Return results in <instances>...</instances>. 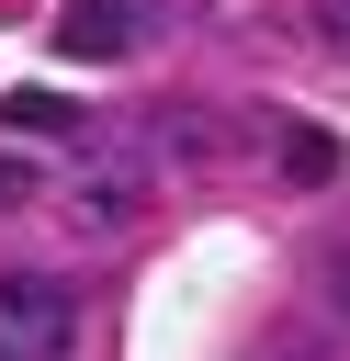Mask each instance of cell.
<instances>
[{
    "mask_svg": "<svg viewBox=\"0 0 350 361\" xmlns=\"http://www.w3.org/2000/svg\"><path fill=\"white\" fill-rule=\"evenodd\" d=\"M79 226H135V180H79Z\"/></svg>",
    "mask_w": 350,
    "mask_h": 361,
    "instance_id": "obj_5",
    "label": "cell"
},
{
    "mask_svg": "<svg viewBox=\"0 0 350 361\" xmlns=\"http://www.w3.org/2000/svg\"><path fill=\"white\" fill-rule=\"evenodd\" d=\"M327 305H339V316H350V237H339V248H327Z\"/></svg>",
    "mask_w": 350,
    "mask_h": 361,
    "instance_id": "obj_7",
    "label": "cell"
},
{
    "mask_svg": "<svg viewBox=\"0 0 350 361\" xmlns=\"http://www.w3.org/2000/svg\"><path fill=\"white\" fill-rule=\"evenodd\" d=\"M0 124H23V135H79V102H56V90H11Z\"/></svg>",
    "mask_w": 350,
    "mask_h": 361,
    "instance_id": "obj_4",
    "label": "cell"
},
{
    "mask_svg": "<svg viewBox=\"0 0 350 361\" xmlns=\"http://www.w3.org/2000/svg\"><path fill=\"white\" fill-rule=\"evenodd\" d=\"M34 192H45V169H34V158H0V214H11V203H34Z\"/></svg>",
    "mask_w": 350,
    "mask_h": 361,
    "instance_id": "obj_6",
    "label": "cell"
},
{
    "mask_svg": "<svg viewBox=\"0 0 350 361\" xmlns=\"http://www.w3.org/2000/svg\"><path fill=\"white\" fill-rule=\"evenodd\" d=\"M316 34H327V45L350 56V0H316Z\"/></svg>",
    "mask_w": 350,
    "mask_h": 361,
    "instance_id": "obj_8",
    "label": "cell"
},
{
    "mask_svg": "<svg viewBox=\"0 0 350 361\" xmlns=\"http://www.w3.org/2000/svg\"><path fill=\"white\" fill-rule=\"evenodd\" d=\"M56 45L68 56H135L147 45V0H68L56 11Z\"/></svg>",
    "mask_w": 350,
    "mask_h": 361,
    "instance_id": "obj_3",
    "label": "cell"
},
{
    "mask_svg": "<svg viewBox=\"0 0 350 361\" xmlns=\"http://www.w3.org/2000/svg\"><path fill=\"white\" fill-rule=\"evenodd\" d=\"M282 361H316V350H282Z\"/></svg>",
    "mask_w": 350,
    "mask_h": 361,
    "instance_id": "obj_9",
    "label": "cell"
},
{
    "mask_svg": "<svg viewBox=\"0 0 350 361\" xmlns=\"http://www.w3.org/2000/svg\"><path fill=\"white\" fill-rule=\"evenodd\" d=\"M260 158H271L294 192H327V180L350 169V147H339L327 124H305V113H260Z\"/></svg>",
    "mask_w": 350,
    "mask_h": 361,
    "instance_id": "obj_2",
    "label": "cell"
},
{
    "mask_svg": "<svg viewBox=\"0 0 350 361\" xmlns=\"http://www.w3.org/2000/svg\"><path fill=\"white\" fill-rule=\"evenodd\" d=\"M68 338H79V293L45 271H11L0 282V361H68Z\"/></svg>",
    "mask_w": 350,
    "mask_h": 361,
    "instance_id": "obj_1",
    "label": "cell"
}]
</instances>
